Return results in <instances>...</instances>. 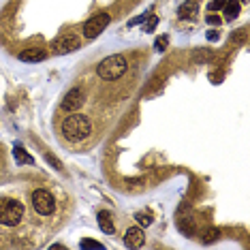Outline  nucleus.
Wrapping results in <instances>:
<instances>
[{"instance_id": "obj_1", "label": "nucleus", "mask_w": 250, "mask_h": 250, "mask_svg": "<svg viewBox=\"0 0 250 250\" xmlns=\"http://www.w3.org/2000/svg\"><path fill=\"white\" fill-rule=\"evenodd\" d=\"M90 133H92V124H90V120L86 116H82V113H73V116H69L62 122V135H64V139H69L71 144L88 139Z\"/></svg>"}, {"instance_id": "obj_2", "label": "nucleus", "mask_w": 250, "mask_h": 250, "mask_svg": "<svg viewBox=\"0 0 250 250\" xmlns=\"http://www.w3.org/2000/svg\"><path fill=\"white\" fill-rule=\"evenodd\" d=\"M126 58L120 54L116 56H107V58L99 64V77L101 79H107V82H116V79H120L124 73H126Z\"/></svg>"}, {"instance_id": "obj_3", "label": "nucleus", "mask_w": 250, "mask_h": 250, "mask_svg": "<svg viewBox=\"0 0 250 250\" xmlns=\"http://www.w3.org/2000/svg\"><path fill=\"white\" fill-rule=\"evenodd\" d=\"M24 216V206L15 199H0V225L15 227Z\"/></svg>"}, {"instance_id": "obj_4", "label": "nucleus", "mask_w": 250, "mask_h": 250, "mask_svg": "<svg viewBox=\"0 0 250 250\" xmlns=\"http://www.w3.org/2000/svg\"><path fill=\"white\" fill-rule=\"evenodd\" d=\"M32 206H35V209L41 216H49L56 209V201H54L52 192H47L45 188H39L32 192Z\"/></svg>"}, {"instance_id": "obj_5", "label": "nucleus", "mask_w": 250, "mask_h": 250, "mask_svg": "<svg viewBox=\"0 0 250 250\" xmlns=\"http://www.w3.org/2000/svg\"><path fill=\"white\" fill-rule=\"evenodd\" d=\"M107 26H109V15L107 13L94 15V18H90L86 24H83V37L86 39H96Z\"/></svg>"}, {"instance_id": "obj_6", "label": "nucleus", "mask_w": 250, "mask_h": 250, "mask_svg": "<svg viewBox=\"0 0 250 250\" xmlns=\"http://www.w3.org/2000/svg\"><path fill=\"white\" fill-rule=\"evenodd\" d=\"M82 103H83V94H82V90L79 88H73V90H69L66 92V96H64V101H62V109L64 111H77L79 107H82Z\"/></svg>"}, {"instance_id": "obj_7", "label": "nucleus", "mask_w": 250, "mask_h": 250, "mask_svg": "<svg viewBox=\"0 0 250 250\" xmlns=\"http://www.w3.org/2000/svg\"><path fill=\"white\" fill-rule=\"evenodd\" d=\"M77 47H79V39L73 37V35L60 37L58 41L54 43V52L56 54H69V52H75Z\"/></svg>"}, {"instance_id": "obj_8", "label": "nucleus", "mask_w": 250, "mask_h": 250, "mask_svg": "<svg viewBox=\"0 0 250 250\" xmlns=\"http://www.w3.org/2000/svg\"><path fill=\"white\" fill-rule=\"evenodd\" d=\"M144 242H146V235H144V229H141V227H130L126 231V235H124L126 248H139V246H144Z\"/></svg>"}, {"instance_id": "obj_9", "label": "nucleus", "mask_w": 250, "mask_h": 250, "mask_svg": "<svg viewBox=\"0 0 250 250\" xmlns=\"http://www.w3.org/2000/svg\"><path fill=\"white\" fill-rule=\"evenodd\" d=\"M45 58H47V52L41 47H30V49H24V52L20 54L21 62H41Z\"/></svg>"}, {"instance_id": "obj_10", "label": "nucleus", "mask_w": 250, "mask_h": 250, "mask_svg": "<svg viewBox=\"0 0 250 250\" xmlns=\"http://www.w3.org/2000/svg\"><path fill=\"white\" fill-rule=\"evenodd\" d=\"M99 227H101V229H103L105 233H113V231H116L113 218H111V214L107 212V209H103V212H99Z\"/></svg>"}, {"instance_id": "obj_11", "label": "nucleus", "mask_w": 250, "mask_h": 250, "mask_svg": "<svg viewBox=\"0 0 250 250\" xmlns=\"http://www.w3.org/2000/svg\"><path fill=\"white\" fill-rule=\"evenodd\" d=\"M223 11L227 13V18H229V20L237 18V15H240V2H237V0H227Z\"/></svg>"}, {"instance_id": "obj_12", "label": "nucleus", "mask_w": 250, "mask_h": 250, "mask_svg": "<svg viewBox=\"0 0 250 250\" xmlns=\"http://www.w3.org/2000/svg\"><path fill=\"white\" fill-rule=\"evenodd\" d=\"M195 13H197V2H184L180 7V18L190 20V18H195Z\"/></svg>"}, {"instance_id": "obj_13", "label": "nucleus", "mask_w": 250, "mask_h": 250, "mask_svg": "<svg viewBox=\"0 0 250 250\" xmlns=\"http://www.w3.org/2000/svg\"><path fill=\"white\" fill-rule=\"evenodd\" d=\"M13 154H15V161H18L20 165H24V163H30V165H32V156H30V154H26V150H24V147H21L20 144L15 146Z\"/></svg>"}, {"instance_id": "obj_14", "label": "nucleus", "mask_w": 250, "mask_h": 250, "mask_svg": "<svg viewBox=\"0 0 250 250\" xmlns=\"http://www.w3.org/2000/svg\"><path fill=\"white\" fill-rule=\"evenodd\" d=\"M167 43H169V39H167V35H161L154 41V47H156V52H165L167 49Z\"/></svg>"}, {"instance_id": "obj_15", "label": "nucleus", "mask_w": 250, "mask_h": 250, "mask_svg": "<svg viewBox=\"0 0 250 250\" xmlns=\"http://www.w3.org/2000/svg\"><path fill=\"white\" fill-rule=\"evenodd\" d=\"M79 246H82V248H94V250H103L105 248L101 242H94V240H82Z\"/></svg>"}, {"instance_id": "obj_16", "label": "nucleus", "mask_w": 250, "mask_h": 250, "mask_svg": "<svg viewBox=\"0 0 250 250\" xmlns=\"http://www.w3.org/2000/svg\"><path fill=\"white\" fill-rule=\"evenodd\" d=\"M137 220H139V225H141V227L152 225V216H150V214H146V212H139V214H137Z\"/></svg>"}, {"instance_id": "obj_17", "label": "nucleus", "mask_w": 250, "mask_h": 250, "mask_svg": "<svg viewBox=\"0 0 250 250\" xmlns=\"http://www.w3.org/2000/svg\"><path fill=\"white\" fill-rule=\"evenodd\" d=\"M220 235V231L218 229H208V233H206V237H203V242L206 244H209V242H214L216 237Z\"/></svg>"}, {"instance_id": "obj_18", "label": "nucleus", "mask_w": 250, "mask_h": 250, "mask_svg": "<svg viewBox=\"0 0 250 250\" xmlns=\"http://www.w3.org/2000/svg\"><path fill=\"white\" fill-rule=\"evenodd\" d=\"M225 2H227V0H212V2L208 4V9L209 11H220V9L225 7Z\"/></svg>"}, {"instance_id": "obj_19", "label": "nucleus", "mask_w": 250, "mask_h": 250, "mask_svg": "<svg viewBox=\"0 0 250 250\" xmlns=\"http://www.w3.org/2000/svg\"><path fill=\"white\" fill-rule=\"evenodd\" d=\"M208 24L209 26H220V18H218V15H208Z\"/></svg>"}, {"instance_id": "obj_20", "label": "nucleus", "mask_w": 250, "mask_h": 250, "mask_svg": "<svg viewBox=\"0 0 250 250\" xmlns=\"http://www.w3.org/2000/svg\"><path fill=\"white\" fill-rule=\"evenodd\" d=\"M156 24H158V20H156V18H152L150 21H147V26H146V30H147V32H150V30H154V28H156Z\"/></svg>"}, {"instance_id": "obj_21", "label": "nucleus", "mask_w": 250, "mask_h": 250, "mask_svg": "<svg viewBox=\"0 0 250 250\" xmlns=\"http://www.w3.org/2000/svg\"><path fill=\"white\" fill-rule=\"evenodd\" d=\"M45 158H47V161H49V163H52V165H54V167H56V169H60V163H58V161H56V158H54V156H45Z\"/></svg>"}, {"instance_id": "obj_22", "label": "nucleus", "mask_w": 250, "mask_h": 250, "mask_svg": "<svg viewBox=\"0 0 250 250\" xmlns=\"http://www.w3.org/2000/svg\"><path fill=\"white\" fill-rule=\"evenodd\" d=\"M208 39H209V41H216V32H214V30L208 32Z\"/></svg>"}]
</instances>
